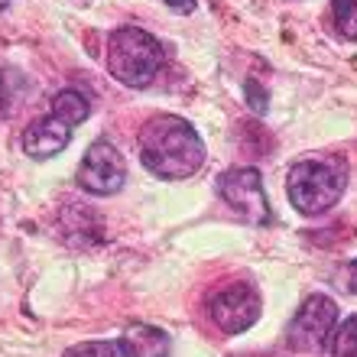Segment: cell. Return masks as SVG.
<instances>
[{
    "instance_id": "14",
    "label": "cell",
    "mask_w": 357,
    "mask_h": 357,
    "mask_svg": "<svg viewBox=\"0 0 357 357\" xmlns=\"http://www.w3.org/2000/svg\"><path fill=\"white\" fill-rule=\"evenodd\" d=\"M162 3H166V7H172L176 13H192L198 0H162Z\"/></svg>"
},
{
    "instance_id": "3",
    "label": "cell",
    "mask_w": 357,
    "mask_h": 357,
    "mask_svg": "<svg viewBox=\"0 0 357 357\" xmlns=\"http://www.w3.org/2000/svg\"><path fill=\"white\" fill-rule=\"evenodd\" d=\"M344 166L328 160H302L289 169L286 178V192L296 211L302 215H321L331 205H338L341 192H344Z\"/></svg>"
},
{
    "instance_id": "1",
    "label": "cell",
    "mask_w": 357,
    "mask_h": 357,
    "mask_svg": "<svg viewBox=\"0 0 357 357\" xmlns=\"http://www.w3.org/2000/svg\"><path fill=\"white\" fill-rule=\"evenodd\" d=\"M140 160L156 178H188L205 166V143L188 121L176 114H156L143 123L140 137Z\"/></svg>"
},
{
    "instance_id": "5",
    "label": "cell",
    "mask_w": 357,
    "mask_h": 357,
    "mask_svg": "<svg viewBox=\"0 0 357 357\" xmlns=\"http://www.w3.org/2000/svg\"><path fill=\"white\" fill-rule=\"evenodd\" d=\"M169 338L150 325H130L121 338L114 341H85L68 348L62 357H166Z\"/></svg>"
},
{
    "instance_id": "8",
    "label": "cell",
    "mask_w": 357,
    "mask_h": 357,
    "mask_svg": "<svg viewBox=\"0 0 357 357\" xmlns=\"http://www.w3.org/2000/svg\"><path fill=\"white\" fill-rule=\"evenodd\" d=\"M123 178H127V162L117 153V146L111 140H98L85 153L75 182L88 195H114L123 188Z\"/></svg>"
},
{
    "instance_id": "15",
    "label": "cell",
    "mask_w": 357,
    "mask_h": 357,
    "mask_svg": "<svg viewBox=\"0 0 357 357\" xmlns=\"http://www.w3.org/2000/svg\"><path fill=\"white\" fill-rule=\"evenodd\" d=\"M7 104H10V82H7V75L0 72V114L7 111Z\"/></svg>"
},
{
    "instance_id": "7",
    "label": "cell",
    "mask_w": 357,
    "mask_h": 357,
    "mask_svg": "<svg viewBox=\"0 0 357 357\" xmlns=\"http://www.w3.org/2000/svg\"><path fill=\"white\" fill-rule=\"evenodd\" d=\"M208 319L225 335H241L260 319V292L250 282H231L208 299Z\"/></svg>"
},
{
    "instance_id": "16",
    "label": "cell",
    "mask_w": 357,
    "mask_h": 357,
    "mask_svg": "<svg viewBox=\"0 0 357 357\" xmlns=\"http://www.w3.org/2000/svg\"><path fill=\"white\" fill-rule=\"evenodd\" d=\"M348 289L357 292V260L354 264H348Z\"/></svg>"
},
{
    "instance_id": "17",
    "label": "cell",
    "mask_w": 357,
    "mask_h": 357,
    "mask_svg": "<svg viewBox=\"0 0 357 357\" xmlns=\"http://www.w3.org/2000/svg\"><path fill=\"white\" fill-rule=\"evenodd\" d=\"M7 3H10V0H0V10H3V7H7Z\"/></svg>"
},
{
    "instance_id": "10",
    "label": "cell",
    "mask_w": 357,
    "mask_h": 357,
    "mask_svg": "<svg viewBox=\"0 0 357 357\" xmlns=\"http://www.w3.org/2000/svg\"><path fill=\"white\" fill-rule=\"evenodd\" d=\"M52 114H56L59 121H66L68 127H78V123L88 121L91 107H88V98L82 91L66 88V91H59L56 98H52Z\"/></svg>"
},
{
    "instance_id": "6",
    "label": "cell",
    "mask_w": 357,
    "mask_h": 357,
    "mask_svg": "<svg viewBox=\"0 0 357 357\" xmlns=\"http://www.w3.org/2000/svg\"><path fill=\"white\" fill-rule=\"evenodd\" d=\"M338 321V305L328 296H309L286 328V344L292 351H319L331 341Z\"/></svg>"
},
{
    "instance_id": "2",
    "label": "cell",
    "mask_w": 357,
    "mask_h": 357,
    "mask_svg": "<svg viewBox=\"0 0 357 357\" xmlns=\"http://www.w3.org/2000/svg\"><path fill=\"white\" fill-rule=\"evenodd\" d=\"M166 66V49L140 26H121L107 39V72L127 88H146Z\"/></svg>"
},
{
    "instance_id": "11",
    "label": "cell",
    "mask_w": 357,
    "mask_h": 357,
    "mask_svg": "<svg viewBox=\"0 0 357 357\" xmlns=\"http://www.w3.org/2000/svg\"><path fill=\"white\" fill-rule=\"evenodd\" d=\"M331 357H357V315L344 319L331 331Z\"/></svg>"
},
{
    "instance_id": "13",
    "label": "cell",
    "mask_w": 357,
    "mask_h": 357,
    "mask_svg": "<svg viewBox=\"0 0 357 357\" xmlns=\"http://www.w3.org/2000/svg\"><path fill=\"white\" fill-rule=\"evenodd\" d=\"M247 98H250V101L257 98V114H264V111H266L264 91H260V85H257V82H247Z\"/></svg>"
},
{
    "instance_id": "12",
    "label": "cell",
    "mask_w": 357,
    "mask_h": 357,
    "mask_svg": "<svg viewBox=\"0 0 357 357\" xmlns=\"http://www.w3.org/2000/svg\"><path fill=\"white\" fill-rule=\"evenodd\" d=\"M331 13L341 36L357 43V0H331Z\"/></svg>"
},
{
    "instance_id": "4",
    "label": "cell",
    "mask_w": 357,
    "mask_h": 357,
    "mask_svg": "<svg viewBox=\"0 0 357 357\" xmlns=\"http://www.w3.org/2000/svg\"><path fill=\"white\" fill-rule=\"evenodd\" d=\"M218 195L225 198V205L237 218H244L247 225H270L273 211L264 192V178L250 166H237L218 176Z\"/></svg>"
},
{
    "instance_id": "9",
    "label": "cell",
    "mask_w": 357,
    "mask_h": 357,
    "mask_svg": "<svg viewBox=\"0 0 357 357\" xmlns=\"http://www.w3.org/2000/svg\"><path fill=\"white\" fill-rule=\"evenodd\" d=\"M68 140H72V127L59 121L56 114H49V117H36L23 130V153L33 160H52L66 150Z\"/></svg>"
}]
</instances>
